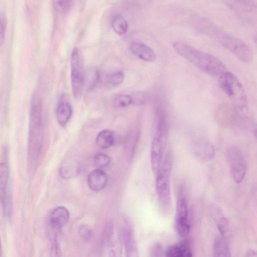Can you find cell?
<instances>
[{"instance_id": "1", "label": "cell", "mask_w": 257, "mask_h": 257, "mask_svg": "<svg viewBox=\"0 0 257 257\" xmlns=\"http://www.w3.org/2000/svg\"><path fill=\"white\" fill-rule=\"evenodd\" d=\"M175 52L204 72L220 76L226 71L224 64L216 57L200 51L187 44L176 42L173 44Z\"/></svg>"}, {"instance_id": "2", "label": "cell", "mask_w": 257, "mask_h": 257, "mask_svg": "<svg viewBox=\"0 0 257 257\" xmlns=\"http://www.w3.org/2000/svg\"><path fill=\"white\" fill-rule=\"evenodd\" d=\"M42 101L40 97H33L30 110L28 147V160L34 169L39 160L43 139Z\"/></svg>"}, {"instance_id": "3", "label": "cell", "mask_w": 257, "mask_h": 257, "mask_svg": "<svg viewBox=\"0 0 257 257\" xmlns=\"http://www.w3.org/2000/svg\"><path fill=\"white\" fill-rule=\"evenodd\" d=\"M172 162V154L168 152L156 174V185L159 204L165 214L169 212L171 205L170 178Z\"/></svg>"}, {"instance_id": "4", "label": "cell", "mask_w": 257, "mask_h": 257, "mask_svg": "<svg viewBox=\"0 0 257 257\" xmlns=\"http://www.w3.org/2000/svg\"><path fill=\"white\" fill-rule=\"evenodd\" d=\"M209 35L229 50L242 62L248 63L252 61L253 54L249 47L243 41L232 35L214 26Z\"/></svg>"}, {"instance_id": "5", "label": "cell", "mask_w": 257, "mask_h": 257, "mask_svg": "<svg viewBox=\"0 0 257 257\" xmlns=\"http://www.w3.org/2000/svg\"><path fill=\"white\" fill-rule=\"evenodd\" d=\"M168 135V128L165 117L162 112H160L151 150V166L155 175L158 172L163 161Z\"/></svg>"}, {"instance_id": "6", "label": "cell", "mask_w": 257, "mask_h": 257, "mask_svg": "<svg viewBox=\"0 0 257 257\" xmlns=\"http://www.w3.org/2000/svg\"><path fill=\"white\" fill-rule=\"evenodd\" d=\"M219 85L221 89L233 101L234 106L243 108L246 103L245 91L238 78L230 72L226 71L219 76Z\"/></svg>"}, {"instance_id": "7", "label": "cell", "mask_w": 257, "mask_h": 257, "mask_svg": "<svg viewBox=\"0 0 257 257\" xmlns=\"http://www.w3.org/2000/svg\"><path fill=\"white\" fill-rule=\"evenodd\" d=\"M227 158L234 181L241 183L245 176L247 166L243 154L237 147H231L227 151Z\"/></svg>"}, {"instance_id": "8", "label": "cell", "mask_w": 257, "mask_h": 257, "mask_svg": "<svg viewBox=\"0 0 257 257\" xmlns=\"http://www.w3.org/2000/svg\"><path fill=\"white\" fill-rule=\"evenodd\" d=\"M71 82L75 97L81 95L84 86V73L82 71L79 52L74 48L71 55Z\"/></svg>"}, {"instance_id": "9", "label": "cell", "mask_w": 257, "mask_h": 257, "mask_svg": "<svg viewBox=\"0 0 257 257\" xmlns=\"http://www.w3.org/2000/svg\"><path fill=\"white\" fill-rule=\"evenodd\" d=\"M9 171L7 165L1 163L0 166V199L5 216L10 219L12 216V203L10 192Z\"/></svg>"}, {"instance_id": "10", "label": "cell", "mask_w": 257, "mask_h": 257, "mask_svg": "<svg viewBox=\"0 0 257 257\" xmlns=\"http://www.w3.org/2000/svg\"><path fill=\"white\" fill-rule=\"evenodd\" d=\"M226 5L238 16L248 22L257 20V4L252 1H226Z\"/></svg>"}, {"instance_id": "11", "label": "cell", "mask_w": 257, "mask_h": 257, "mask_svg": "<svg viewBox=\"0 0 257 257\" xmlns=\"http://www.w3.org/2000/svg\"><path fill=\"white\" fill-rule=\"evenodd\" d=\"M188 211L186 198L181 191L177 203L176 213V227L178 234L182 237L186 236L190 230L188 220Z\"/></svg>"}, {"instance_id": "12", "label": "cell", "mask_w": 257, "mask_h": 257, "mask_svg": "<svg viewBox=\"0 0 257 257\" xmlns=\"http://www.w3.org/2000/svg\"><path fill=\"white\" fill-rule=\"evenodd\" d=\"M122 240L125 257H139L137 241L131 227L126 223L123 228Z\"/></svg>"}, {"instance_id": "13", "label": "cell", "mask_w": 257, "mask_h": 257, "mask_svg": "<svg viewBox=\"0 0 257 257\" xmlns=\"http://www.w3.org/2000/svg\"><path fill=\"white\" fill-rule=\"evenodd\" d=\"M107 176L101 169H96L88 174L87 182L89 188L92 191L98 192L102 190L107 183Z\"/></svg>"}, {"instance_id": "14", "label": "cell", "mask_w": 257, "mask_h": 257, "mask_svg": "<svg viewBox=\"0 0 257 257\" xmlns=\"http://www.w3.org/2000/svg\"><path fill=\"white\" fill-rule=\"evenodd\" d=\"M69 213L64 206H58L54 208L49 215L50 225L55 229H60L68 222Z\"/></svg>"}, {"instance_id": "15", "label": "cell", "mask_w": 257, "mask_h": 257, "mask_svg": "<svg viewBox=\"0 0 257 257\" xmlns=\"http://www.w3.org/2000/svg\"><path fill=\"white\" fill-rule=\"evenodd\" d=\"M132 52L140 59L146 62H154L156 59L155 52L147 45L139 42H134L131 44Z\"/></svg>"}, {"instance_id": "16", "label": "cell", "mask_w": 257, "mask_h": 257, "mask_svg": "<svg viewBox=\"0 0 257 257\" xmlns=\"http://www.w3.org/2000/svg\"><path fill=\"white\" fill-rule=\"evenodd\" d=\"M107 238L108 257H121V240L119 232L113 227Z\"/></svg>"}, {"instance_id": "17", "label": "cell", "mask_w": 257, "mask_h": 257, "mask_svg": "<svg viewBox=\"0 0 257 257\" xmlns=\"http://www.w3.org/2000/svg\"><path fill=\"white\" fill-rule=\"evenodd\" d=\"M166 257H193L189 242L184 240L170 246L166 250Z\"/></svg>"}, {"instance_id": "18", "label": "cell", "mask_w": 257, "mask_h": 257, "mask_svg": "<svg viewBox=\"0 0 257 257\" xmlns=\"http://www.w3.org/2000/svg\"><path fill=\"white\" fill-rule=\"evenodd\" d=\"M194 148V152L196 155L202 160H210L215 155L213 146L207 141H199L195 145Z\"/></svg>"}, {"instance_id": "19", "label": "cell", "mask_w": 257, "mask_h": 257, "mask_svg": "<svg viewBox=\"0 0 257 257\" xmlns=\"http://www.w3.org/2000/svg\"><path fill=\"white\" fill-rule=\"evenodd\" d=\"M72 115V108L67 101H61L56 109V118L60 125H66Z\"/></svg>"}, {"instance_id": "20", "label": "cell", "mask_w": 257, "mask_h": 257, "mask_svg": "<svg viewBox=\"0 0 257 257\" xmlns=\"http://www.w3.org/2000/svg\"><path fill=\"white\" fill-rule=\"evenodd\" d=\"M213 257H231L228 242L222 235L217 236L214 240Z\"/></svg>"}, {"instance_id": "21", "label": "cell", "mask_w": 257, "mask_h": 257, "mask_svg": "<svg viewBox=\"0 0 257 257\" xmlns=\"http://www.w3.org/2000/svg\"><path fill=\"white\" fill-rule=\"evenodd\" d=\"M95 141L97 146L101 149H107L114 143V134L109 130H102L97 134Z\"/></svg>"}, {"instance_id": "22", "label": "cell", "mask_w": 257, "mask_h": 257, "mask_svg": "<svg viewBox=\"0 0 257 257\" xmlns=\"http://www.w3.org/2000/svg\"><path fill=\"white\" fill-rule=\"evenodd\" d=\"M80 171L79 164L75 161H70L64 164L59 170L60 175L64 179L73 178L77 176Z\"/></svg>"}, {"instance_id": "23", "label": "cell", "mask_w": 257, "mask_h": 257, "mask_svg": "<svg viewBox=\"0 0 257 257\" xmlns=\"http://www.w3.org/2000/svg\"><path fill=\"white\" fill-rule=\"evenodd\" d=\"M99 79V72L95 67L89 68L84 72V86L85 85L88 89L95 87Z\"/></svg>"}, {"instance_id": "24", "label": "cell", "mask_w": 257, "mask_h": 257, "mask_svg": "<svg viewBox=\"0 0 257 257\" xmlns=\"http://www.w3.org/2000/svg\"><path fill=\"white\" fill-rule=\"evenodd\" d=\"M211 214L217 224L221 235H223L227 230V224L225 218L223 216L220 210L216 208L211 209Z\"/></svg>"}, {"instance_id": "25", "label": "cell", "mask_w": 257, "mask_h": 257, "mask_svg": "<svg viewBox=\"0 0 257 257\" xmlns=\"http://www.w3.org/2000/svg\"><path fill=\"white\" fill-rule=\"evenodd\" d=\"M111 25L114 31L118 35H122L127 32V21L121 15H117L112 19Z\"/></svg>"}, {"instance_id": "26", "label": "cell", "mask_w": 257, "mask_h": 257, "mask_svg": "<svg viewBox=\"0 0 257 257\" xmlns=\"http://www.w3.org/2000/svg\"><path fill=\"white\" fill-rule=\"evenodd\" d=\"M124 79V74L122 71H117L106 75L105 83L109 87H116L120 84Z\"/></svg>"}, {"instance_id": "27", "label": "cell", "mask_w": 257, "mask_h": 257, "mask_svg": "<svg viewBox=\"0 0 257 257\" xmlns=\"http://www.w3.org/2000/svg\"><path fill=\"white\" fill-rule=\"evenodd\" d=\"M132 98L131 95L120 94L115 97L113 103L117 107H124L132 104Z\"/></svg>"}, {"instance_id": "28", "label": "cell", "mask_w": 257, "mask_h": 257, "mask_svg": "<svg viewBox=\"0 0 257 257\" xmlns=\"http://www.w3.org/2000/svg\"><path fill=\"white\" fill-rule=\"evenodd\" d=\"M72 4L71 1H54L53 6L55 9L59 13L65 14L70 9Z\"/></svg>"}, {"instance_id": "29", "label": "cell", "mask_w": 257, "mask_h": 257, "mask_svg": "<svg viewBox=\"0 0 257 257\" xmlns=\"http://www.w3.org/2000/svg\"><path fill=\"white\" fill-rule=\"evenodd\" d=\"M94 162L99 169L107 167L110 163V159L106 154L99 153L96 154L94 158Z\"/></svg>"}, {"instance_id": "30", "label": "cell", "mask_w": 257, "mask_h": 257, "mask_svg": "<svg viewBox=\"0 0 257 257\" xmlns=\"http://www.w3.org/2000/svg\"><path fill=\"white\" fill-rule=\"evenodd\" d=\"M80 236L84 240H89L92 235V231L90 228L86 225H81L79 228Z\"/></svg>"}, {"instance_id": "31", "label": "cell", "mask_w": 257, "mask_h": 257, "mask_svg": "<svg viewBox=\"0 0 257 257\" xmlns=\"http://www.w3.org/2000/svg\"><path fill=\"white\" fill-rule=\"evenodd\" d=\"M132 103L143 104L147 99L146 94L142 92H135L131 95Z\"/></svg>"}, {"instance_id": "32", "label": "cell", "mask_w": 257, "mask_h": 257, "mask_svg": "<svg viewBox=\"0 0 257 257\" xmlns=\"http://www.w3.org/2000/svg\"><path fill=\"white\" fill-rule=\"evenodd\" d=\"M6 29V19L3 16L1 17V43L2 44L4 41L5 32Z\"/></svg>"}, {"instance_id": "33", "label": "cell", "mask_w": 257, "mask_h": 257, "mask_svg": "<svg viewBox=\"0 0 257 257\" xmlns=\"http://www.w3.org/2000/svg\"><path fill=\"white\" fill-rule=\"evenodd\" d=\"M245 257H257V251L254 250H250L247 251Z\"/></svg>"}, {"instance_id": "34", "label": "cell", "mask_w": 257, "mask_h": 257, "mask_svg": "<svg viewBox=\"0 0 257 257\" xmlns=\"http://www.w3.org/2000/svg\"><path fill=\"white\" fill-rule=\"evenodd\" d=\"M253 39L255 43L257 44V32L254 34Z\"/></svg>"}, {"instance_id": "35", "label": "cell", "mask_w": 257, "mask_h": 257, "mask_svg": "<svg viewBox=\"0 0 257 257\" xmlns=\"http://www.w3.org/2000/svg\"><path fill=\"white\" fill-rule=\"evenodd\" d=\"M254 135L257 139V126H256V127L254 129Z\"/></svg>"}]
</instances>
